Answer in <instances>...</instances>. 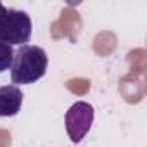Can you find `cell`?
<instances>
[{"label": "cell", "instance_id": "obj_1", "mask_svg": "<svg viewBox=\"0 0 147 147\" xmlns=\"http://www.w3.org/2000/svg\"><path fill=\"white\" fill-rule=\"evenodd\" d=\"M49 66L47 52L36 45H21L14 52V61L11 66V78L16 87L36 83L45 76Z\"/></svg>", "mask_w": 147, "mask_h": 147}, {"label": "cell", "instance_id": "obj_5", "mask_svg": "<svg viewBox=\"0 0 147 147\" xmlns=\"http://www.w3.org/2000/svg\"><path fill=\"white\" fill-rule=\"evenodd\" d=\"M12 61H14V49L7 43L0 42V73L11 69Z\"/></svg>", "mask_w": 147, "mask_h": 147}, {"label": "cell", "instance_id": "obj_6", "mask_svg": "<svg viewBox=\"0 0 147 147\" xmlns=\"http://www.w3.org/2000/svg\"><path fill=\"white\" fill-rule=\"evenodd\" d=\"M5 9H7V7H4V4H0V14H2V12H4Z\"/></svg>", "mask_w": 147, "mask_h": 147}, {"label": "cell", "instance_id": "obj_4", "mask_svg": "<svg viewBox=\"0 0 147 147\" xmlns=\"http://www.w3.org/2000/svg\"><path fill=\"white\" fill-rule=\"evenodd\" d=\"M23 90L16 85L0 87V118H12L21 111Z\"/></svg>", "mask_w": 147, "mask_h": 147}, {"label": "cell", "instance_id": "obj_2", "mask_svg": "<svg viewBox=\"0 0 147 147\" xmlns=\"http://www.w3.org/2000/svg\"><path fill=\"white\" fill-rule=\"evenodd\" d=\"M31 18L24 11L5 9L0 14V42L7 45H26L31 38Z\"/></svg>", "mask_w": 147, "mask_h": 147}, {"label": "cell", "instance_id": "obj_3", "mask_svg": "<svg viewBox=\"0 0 147 147\" xmlns=\"http://www.w3.org/2000/svg\"><path fill=\"white\" fill-rule=\"evenodd\" d=\"M94 107L88 102H75L66 113V131L71 138V142H82L83 137L90 131L94 123Z\"/></svg>", "mask_w": 147, "mask_h": 147}]
</instances>
